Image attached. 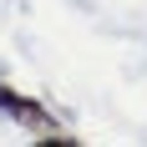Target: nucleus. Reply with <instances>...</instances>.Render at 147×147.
Masks as SVG:
<instances>
[{"mask_svg":"<svg viewBox=\"0 0 147 147\" xmlns=\"http://www.w3.org/2000/svg\"><path fill=\"white\" fill-rule=\"evenodd\" d=\"M0 112L10 122H20V127H30L36 137H46V132H61L56 127V117L46 112V102H36V96H26V91H15L5 76H0Z\"/></svg>","mask_w":147,"mask_h":147,"instance_id":"nucleus-1","label":"nucleus"}]
</instances>
